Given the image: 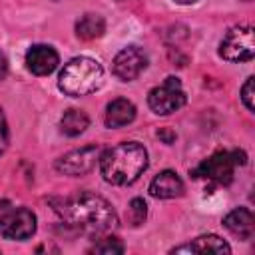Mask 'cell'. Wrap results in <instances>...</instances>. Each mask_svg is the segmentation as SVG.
<instances>
[{"label":"cell","mask_w":255,"mask_h":255,"mask_svg":"<svg viewBox=\"0 0 255 255\" xmlns=\"http://www.w3.org/2000/svg\"><path fill=\"white\" fill-rule=\"evenodd\" d=\"M133 118H135V106L126 98L112 100L106 108V126L108 128L128 126L133 122Z\"/></svg>","instance_id":"obj_13"},{"label":"cell","mask_w":255,"mask_h":255,"mask_svg":"<svg viewBox=\"0 0 255 255\" xmlns=\"http://www.w3.org/2000/svg\"><path fill=\"white\" fill-rule=\"evenodd\" d=\"M231 247L217 235H201L187 245L175 247L173 253H229Z\"/></svg>","instance_id":"obj_14"},{"label":"cell","mask_w":255,"mask_h":255,"mask_svg":"<svg viewBox=\"0 0 255 255\" xmlns=\"http://www.w3.org/2000/svg\"><path fill=\"white\" fill-rule=\"evenodd\" d=\"M233 167H235V163L231 159V153L229 151H217L211 157H207L193 171V175L203 177V179L213 181V183H219V185H227L233 179Z\"/></svg>","instance_id":"obj_9"},{"label":"cell","mask_w":255,"mask_h":255,"mask_svg":"<svg viewBox=\"0 0 255 255\" xmlns=\"http://www.w3.org/2000/svg\"><path fill=\"white\" fill-rule=\"evenodd\" d=\"M92 251H96V253H122L124 251V245L116 237H106L100 243H96L92 247Z\"/></svg>","instance_id":"obj_18"},{"label":"cell","mask_w":255,"mask_h":255,"mask_svg":"<svg viewBox=\"0 0 255 255\" xmlns=\"http://www.w3.org/2000/svg\"><path fill=\"white\" fill-rule=\"evenodd\" d=\"M88 124H90V120H88V116L82 110H68V112H64L62 122H60L62 131L66 135H70V137L84 133L86 128H88Z\"/></svg>","instance_id":"obj_16"},{"label":"cell","mask_w":255,"mask_h":255,"mask_svg":"<svg viewBox=\"0 0 255 255\" xmlns=\"http://www.w3.org/2000/svg\"><path fill=\"white\" fill-rule=\"evenodd\" d=\"M6 74H8V60H6V56L0 52V82L6 78Z\"/></svg>","instance_id":"obj_21"},{"label":"cell","mask_w":255,"mask_h":255,"mask_svg":"<svg viewBox=\"0 0 255 255\" xmlns=\"http://www.w3.org/2000/svg\"><path fill=\"white\" fill-rule=\"evenodd\" d=\"M183 104H185V92L181 88V82L173 76L165 78L161 86H155L147 94V106L151 108V112L159 116H169L177 112Z\"/></svg>","instance_id":"obj_5"},{"label":"cell","mask_w":255,"mask_h":255,"mask_svg":"<svg viewBox=\"0 0 255 255\" xmlns=\"http://www.w3.org/2000/svg\"><path fill=\"white\" fill-rule=\"evenodd\" d=\"M104 82V70L102 66L86 56L70 60L58 78V88L72 98L88 96L96 92Z\"/></svg>","instance_id":"obj_3"},{"label":"cell","mask_w":255,"mask_h":255,"mask_svg":"<svg viewBox=\"0 0 255 255\" xmlns=\"http://www.w3.org/2000/svg\"><path fill=\"white\" fill-rule=\"evenodd\" d=\"M223 225L239 239H251L255 233V217L247 207H237L229 211L223 219Z\"/></svg>","instance_id":"obj_12"},{"label":"cell","mask_w":255,"mask_h":255,"mask_svg":"<svg viewBox=\"0 0 255 255\" xmlns=\"http://www.w3.org/2000/svg\"><path fill=\"white\" fill-rule=\"evenodd\" d=\"M255 54V36L251 26H233L219 44V56L229 62H247Z\"/></svg>","instance_id":"obj_4"},{"label":"cell","mask_w":255,"mask_h":255,"mask_svg":"<svg viewBox=\"0 0 255 255\" xmlns=\"http://www.w3.org/2000/svg\"><path fill=\"white\" fill-rule=\"evenodd\" d=\"M145 66H147V54L139 46H128L116 54L112 70L120 80L129 82L135 80L145 70Z\"/></svg>","instance_id":"obj_8"},{"label":"cell","mask_w":255,"mask_h":255,"mask_svg":"<svg viewBox=\"0 0 255 255\" xmlns=\"http://www.w3.org/2000/svg\"><path fill=\"white\" fill-rule=\"evenodd\" d=\"M145 215H147V205H145V201L139 199V197H133V199L129 201V205H128V221L137 227V225H141V223L145 221Z\"/></svg>","instance_id":"obj_17"},{"label":"cell","mask_w":255,"mask_h":255,"mask_svg":"<svg viewBox=\"0 0 255 255\" xmlns=\"http://www.w3.org/2000/svg\"><path fill=\"white\" fill-rule=\"evenodd\" d=\"M56 211L62 221L86 235H104L118 225V215L114 207L96 193H78L62 201Z\"/></svg>","instance_id":"obj_1"},{"label":"cell","mask_w":255,"mask_h":255,"mask_svg":"<svg viewBox=\"0 0 255 255\" xmlns=\"http://www.w3.org/2000/svg\"><path fill=\"white\" fill-rule=\"evenodd\" d=\"M177 4H193V2H197V0H175Z\"/></svg>","instance_id":"obj_23"},{"label":"cell","mask_w":255,"mask_h":255,"mask_svg":"<svg viewBox=\"0 0 255 255\" xmlns=\"http://www.w3.org/2000/svg\"><path fill=\"white\" fill-rule=\"evenodd\" d=\"M36 231V215L26 207H4L0 215V233L6 239L24 241Z\"/></svg>","instance_id":"obj_6"},{"label":"cell","mask_w":255,"mask_h":255,"mask_svg":"<svg viewBox=\"0 0 255 255\" xmlns=\"http://www.w3.org/2000/svg\"><path fill=\"white\" fill-rule=\"evenodd\" d=\"M147 167V151L137 141H124L100 155V169L108 183L129 185Z\"/></svg>","instance_id":"obj_2"},{"label":"cell","mask_w":255,"mask_h":255,"mask_svg":"<svg viewBox=\"0 0 255 255\" xmlns=\"http://www.w3.org/2000/svg\"><path fill=\"white\" fill-rule=\"evenodd\" d=\"M253 82H255V78L253 76H249L247 78V82L243 84V88H241V100H243V104H245V108L249 110V112H253L255 110V104H253Z\"/></svg>","instance_id":"obj_19"},{"label":"cell","mask_w":255,"mask_h":255,"mask_svg":"<svg viewBox=\"0 0 255 255\" xmlns=\"http://www.w3.org/2000/svg\"><path fill=\"white\" fill-rule=\"evenodd\" d=\"M100 159V147L98 145H86L80 149H74L66 155H62L56 161V169L64 175H84L94 169L96 161Z\"/></svg>","instance_id":"obj_7"},{"label":"cell","mask_w":255,"mask_h":255,"mask_svg":"<svg viewBox=\"0 0 255 255\" xmlns=\"http://www.w3.org/2000/svg\"><path fill=\"white\" fill-rule=\"evenodd\" d=\"M6 147H8V124L0 110V155L6 151Z\"/></svg>","instance_id":"obj_20"},{"label":"cell","mask_w":255,"mask_h":255,"mask_svg":"<svg viewBox=\"0 0 255 255\" xmlns=\"http://www.w3.org/2000/svg\"><path fill=\"white\" fill-rule=\"evenodd\" d=\"M104 30H106V22L100 14H84L76 22V34L82 40H96L104 34Z\"/></svg>","instance_id":"obj_15"},{"label":"cell","mask_w":255,"mask_h":255,"mask_svg":"<svg viewBox=\"0 0 255 255\" xmlns=\"http://www.w3.org/2000/svg\"><path fill=\"white\" fill-rule=\"evenodd\" d=\"M26 66L36 76H48L58 68V52L48 44H34L26 52Z\"/></svg>","instance_id":"obj_10"},{"label":"cell","mask_w":255,"mask_h":255,"mask_svg":"<svg viewBox=\"0 0 255 255\" xmlns=\"http://www.w3.org/2000/svg\"><path fill=\"white\" fill-rule=\"evenodd\" d=\"M149 193L157 199H173V197H179L183 193V181L181 177L171 171V169H165L161 171L159 175H155L149 183Z\"/></svg>","instance_id":"obj_11"},{"label":"cell","mask_w":255,"mask_h":255,"mask_svg":"<svg viewBox=\"0 0 255 255\" xmlns=\"http://www.w3.org/2000/svg\"><path fill=\"white\" fill-rule=\"evenodd\" d=\"M157 137H163L165 143H171V141L175 139V133H171V131H167V129H159V131H157Z\"/></svg>","instance_id":"obj_22"}]
</instances>
